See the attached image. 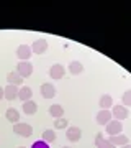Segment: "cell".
Here are the masks:
<instances>
[{
	"label": "cell",
	"instance_id": "cell-25",
	"mask_svg": "<svg viewBox=\"0 0 131 148\" xmlns=\"http://www.w3.org/2000/svg\"><path fill=\"white\" fill-rule=\"evenodd\" d=\"M2 99H3V87L0 86V101H2Z\"/></svg>",
	"mask_w": 131,
	"mask_h": 148
},
{
	"label": "cell",
	"instance_id": "cell-16",
	"mask_svg": "<svg viewBox=\"0 0 131 148\" xmlns=\"http://www.w3.org/2000/svg\"><path fill=\"white\" fill-rule=\"evenodd\" d=\"M69 73L72 74V76H79V74L84 73V64L80 63V61H71L67 66Z\"/></svg>",
	"mask_w": 131,
	"mask_h": 148
},
{
	"label": "cell",
	"instance_id": "cell-4",
	"mask_svg": "<svg viewBox=\"0 0 131 148\" xmlns=\"http://www.w3.org/2000/svg\"><path fill=\"white\" fill-rule=\"evenodd\" d=\"M105 132L108 133V137L120 135V133L123 132V123H121L120 120H115V119H113L110 123H107V125H105Z\"/></svg>",
	"mask_w": 131,
	"mask_h": 148
},
{
	"label": "cell",
	"instance_id": "cell-15",
	"mask_svg": "<svg viewBox=\"0 0 131 148\" xmlns=\"http://www.w3.org/2000/svg\"><path fill=\"white\" fill-rule=\"evenodd\" d=\"M108 142L113 143L115 147H123V145H128V143H130V140H128V137H126V135L120 133V135H113V137H108Z\"/></svg>",
	"mask_w": 131,
	"mask_h": 148
},
{
	"label": "cell",
	"instance_id": "cell-20",
	"mask_svg": "<svg viewBox=\"0 0 131 148\" xmlns=\"http://www.w3.org/2000/svg\"><path fill=\"white\" fill-rule=\"evenodd\" d=\"M56 138H58V135H56V130H52V128H48V130H44V132H43L41 140H43V142H46L48 145H49V143L56 142Z\"/></svg>",
	"mask_w": 131,
	"mask_h": 148
},
{
	"label": "cell",
	"instance_id": "cell-18",
	"mask_svg": "<svg viewBox=\"0 0 131 148\" xmlns=\"http://www.w3.org/2000/svg\"><path fill=\"white\" fill-rule=\"evenodd\" d=\"M5 117H7V120L10 122V123H13V125L20 122V112L16 110V109H13V107H10V109H7Z\"/></svg>",
	"mask_w": 131,
	"mask_h": 148
},
{
	"label": "cell",
	"instance_id": "cell-19",
	"mask_svg": "<svg viewBox=\"0 0 131 148\" xmlns=\"http://www.w3.org/2000/svg\"><path fill=\"white\" fill-rule=\"evenodd\" d=\"M95 145H97V148H116L113 143H110L108 140H105L103 133H97V137H95Z\"/></svg>",
	"mask_w": 131,
	"mask_h": 148
},
{
	"label": "cell",
	"instance_id": "cell-17",
	"mask_svg": "<svg viewBox=\"0 0 131 148\" xmlns=\"http://www.w3.org/2000/svg\"><path fill=\"white\" fill-rule=\"evenodd\" d=\"M33 97V90L31 87H28V86H23L21 89H18V99L21 102H26V101H31Z\"/></svg>",
	"mask_w": 131,
	"mask_h": 148
},
{
	"label": "cell",
	"instance_id": "cell-23",
	"mask_svg": "<svg viewBox=\"0 0 131 148\" xmlns=\"http://www.w3.org/2000/svg\"><path fill=\"white\" fill-rule=\"evenodd\" d=\"M121 106L131 107V89H128V90L123 92V95H121Z\"/></svg>",
	"mask_w": 131,
	"mask_h": 148
},
{
	"label": "cell",
	"instance_id": "cell-22",
	"mask_svg": "<svg viewBox=\"0 0 131 148\" xmlns=\"http://www.w3.org/2000/svg\"><path fill=\"white\" fill-rule=\"evenodd\" d=\"M69 127V120L66 117H61V119H56L54 120V130H62V128Z\"/></svg>",
	"mask_w": 131,
	"mask_h": 148
},
{
	"label": "cell",
	"instance_id": "cell-14",
	"mask_svg": "<svg viewBox=\"0 0 131 148\" xmlns=\"http://www.w3.org/2000/svg\"><path fill=\"white\" fill-rule=\"evenodd\" d=\"M21 110L25 112L26 115H35V114L38 112V104L35 101H26V102H23Z\"/></svg>",
	"mask_w": 131,
	"mask_h": 148
},
{
	"label": "cell",
	"instance_id": "cell-27",
	"mask_svg": "<svg viewBox=\"0 0 131 148\" xmlns=\"http://www.w3.org/2000/svg\"><path fill=\"white\" fill-rule=\"evenodd\" d=\"M62 148H71V147H62Z\"/></svg>",
	"mask_w": 131,
	"mask_h": 148
},
{
	"label": "cell",
	"instance_id": "cell-2",
	"mask_svg": "<svg viewBox=\"0 0 131 148\" xmlns=\"http://www.w3.org/2000/svg\"><path fill=\"white\" fill-rule=\"evenodd\" d=\"M111 115H113V119L115 120H125V119H128L130 117V110H128V107L121 106V104H116V106L111 107Z\"/></svg>",
	"mask_w": 131,
	"mask_h": 148
},
{
	"label": "cell",
	"instance_id": "cell-3",
	"mask_svg": "<svg viewBox=\"0 0 131 148\" xmlns=\"http://www.w3.org/2000/svg\"><path fill=\"white\" fill-rule=\"evenodd\" d=\"M16 73L20 74L21 77L25 79V77H30L33 74V64L30 61H20V63L16 64Z\"/></svg>",
	"mask_w": 131,
	"mask_h": 148
},
{
	"label": "cell",
	"instance_id": "cell-12",
	"mask_svg": "<svg viewBox=\"0 0 131 148\" xmlns=\"http://www.w3.org/2000/svg\"><path fill=\"white\" fill-rule=\"evenodd\" d=\"M23 81H25V79H23L16 71H10V73L7 74V82L12 84V86H16V87H18V86L23 84Z\"/></svg>",
	"mask_w": 131,
	"mask_h": 148
},
{
	"label": "cell",
	"instance_id": "cell-7",
	"mask_svg": "<svg viewBox=\"0 0 131 148\" xmlns=\"http://www.w3.org/2000/svg\"><path fill=\"white\" fill-rule=\"evenodd\" d=\"M39 92H41L43 99H52V97L56 95V87H54L51 82H44V84H41V87H39Z\"/></svg>",
	"mask_w": 131,
	"mask_h": 148
},
{
	"label": "cell",
	"instance_id": "cell-11",
	"mask_svg": "<svg viewBox=\"0 0 131 148\" xmlns=\"http://www.w3.org/2000/svg\"><path fill=\"white\" fill-rule=\"evenodd\" d=\"M113 120V115H111V110H100L97 114V123L98 125H107Z\"/></svg>",
	"mask_w": 131,
	"mask_h": 148
},
{
	"label": "cell",
	"instance_id": "cell-28",
	"mask_svg": "<svg viewBox=\"0 0 131 148\" xmlns=\"http://www.w3.org/2000/svg\"><path fill=\"white\" fill-rule=\"evenodd\" d=\"M20 148H26V147H20Z\"/></svg>",
	"mask_w": 131,
	"mask_h": 148
},
{
	"label": "cell",
	"instance_id": "cell-13",
	"mask_svg": "<svg viewBox=\"0 0 131 148\" xmlns=\"http://www.w3.org/2000/svg\"><path fill=\"white\" fill-rule=\"evenodd\" d=\"M100 110H110V107H113V97L110 94H103L98 101Z\"/></svg>",
	"mask_w": 131,
	"mask_h": 148
},
{
	"label": "cell",
	"instance_id": "cell-10",
	"mask_svg": "<svg viewBox=\"0 0 131 148\" xmlns=\"http://www.w3.org/2000/svg\"><path fill=\"white\" fill-rule=\"evenodd\" d=\"M66 137H67L69 142H79L80 140V137H82V130L79 127H67V130H66Z\"/></svg>",
	"mask_w": 131,
	"mask_h": 148
},
{
	"label": "cell",
	"instance_id": "cell-5",
	"mask_svg": "<svg viewBox=\"0 0 131 148\" xmlns=\"http://www.w3.org/2000/svg\"><path fill=\"white\" fill-rule=\"evenodd\" d=\"M31 54H33L31 46H28V45H20L16 48V56H18L20 61H30Z\"/></svg>",
	"mask_w": 131,
	"mask_h": 148
},
{
	"label": "cell",
	"instance_id": "cell-9",
	"mask_svg": "<svg viewBox=\"0 0 131 148\" xmlns=\"http://www.w3.org/2000/svg\"><path fill=\"white\" fill-rule=\"evenodd\" d=\"M64 74H66V69L62 64H52L49 68V77H52V79H62Z\"/></svg>",
	"mask_w": 131,
	"mask_h": 148
},
{
	"label": "cell",
	"instance_id": "cell-6",
	"mask_svg": "<svg viewBox=\"0 0 131 148\" xmlns=\"http://www.w3.org/2000/svg\"><path fill=\"white\" fill-rule=\"evenodd\" d=\"M31 51L35 54H44L48 51V41L44 40V38H39V40H36V41L31 45Z\"/></svg>",
	"mask_w": 131,
	"mask_h": 148
},
{
	"label": "cell",
	"instance_id": "cell-24",
	"mask_svg": "<svg viewBox=\"0 0 131 148\" xmlns=\"http://www.w3.org/2000/svg\"><path fill=\"white\" fill-rule=\"evenodd\" d=\"M31 148H49V145L46 142H43V140H38V142H35L31 145Z\"/></svg>",
	"mask_w": 131,
	"mask_h": 148
},
{
	"label": "cell",
	"instance_id": "cell-8",
	"mask_svg": "<svg viewBox=\"0 0 131 148\" xmlns=\"http://www.w3.org/2000/svg\"><path fill=\"white\" fill-rule=\"evenodd\" d=\"M3 99H7L8 102L18 99V87L16 86H12V84L3 87Z\"/></svg>",
	"mask_w": 131,
	"mask_h": 148
},
{
	"label": "cell",
	"instance_id": "cell-26",
	"mask_svg": "<svg viewBox=\"0 0 131 148\" xmlns=\"http://www.w3.org/2000/svg\"><path fill=\"white\" fill-rule=\"evenodd\" d=\"M120 148H131V143H128V145H123V147H120Z\"/></svg>",
	"mask_w": 131,
	"mask_h": 148
},
{
	"label": "cell",
	"instance_id": "cell-1",
	"mask_svg": "<svg viewBox=\"0 0 131 148\" xmlns=\"http://www.w3.org/2000/svg\"><path fill=\"white\" fill-rule=\"evenodd\" d=\"M13 132L20 137H25V138H30L33 135V127L30 123H23V122H18L13 125Z\"/></svg>",
	"mask_w": 131,
	"mask_h": 148
},
{
	"label": "cell",
	"instance_id": "cell-21",
	"mask_svg": "<svg viewBox=\"0 0 131 148\" xmlns=\"http://www.w3.org/2000/svg\"><path fill=\"white\" fill-rule=\"evenodd\" d=\"M48 112H49V115H51V117H54V120H56V119H61V117H64V109H62V106H58V104L51 106Z\"/></svg>",
	"mask_w": 131,
	"mask_h": 148
}]
</instances>
